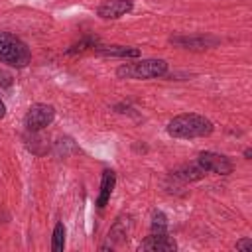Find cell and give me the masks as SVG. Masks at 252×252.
Instances as JSON below:
<instances>
[{"label": "cell", "mask_w": 252, "mask_h": 252, "mask_svg": "<svg viewBox=\"0 0 252 252\" xmlns=\"http://www.w3.org/2000/svg\"><path fill=\"white\" fill-rule=\"evenodd\" d=\"M167 134L171 138H183V140H191V138H205L211 136L215 126L209 118L195 114V112H187V114H179L175 118H171L167 122Z\"/></svg>", "instance_id": "cell-1"}, {"label": "cell", "mask_w": 252, "mask_h": 252, "mask_svg": "<svg viewBox=\"0 0 252 252\" xmlns=\"http://www.w3.org/2000/svg\"><path fill=\"white\" fill-rule=\"evenodd\" d=\"M0 61L10 65V67L24 69L32 61V51L14 33L0 32Z\"/></svg>", "instance_id": "cell-2"}, {"label": "cell", "mask_w": 252, "mask_h": 252, "mask_svg": "<svg viewBox=\"0 0 252 252\" xmlns=\"http://www.w3.org/2000/svg\"><path fill=\"white\" fill-rule=\"evenodd\" d=\"M167 73L165 59H142L134 63H124L116 69V77L120 79H158Z\"/></svg>", "instance_id": "cell-3"}, {"label": "cell", "mask_w": 252, "mask_h": 252, "mask_svg": "<svg viewBox=\"0 0 252 252\" xmlns=\"http://www.w3.org/2000/svg\"><path fill=\"white\" fill-rule=\"evenodd\" d=\"M53 120H55V108L45 102H35L28 108V112L24 116V126L30 132H39V130L47 128Z\"/></svg>", "instance_id": "cell-4"}, {"label": "cell", "mask_w": 252, "mask_h": 252, "mask_svg": "<svg viewBox=\"0 0 252 252\" xmlns=\"http://www.w3.org/2000/svg\"><path fill=\"white\" fill-rule=\"evenodd\" d=\"M197 163L201 165L205 173H217V175H228L234 169L232 161L226 156L215 154V152H201Z\"/></svg>", "instance_id": "cell-5"}, {"label": "cell", "mask_w": 252, "mask_h": 252, "mask_svg": "<svg viewBox=\"0 0 252 252\" xmlns=\"http://www.w3.org/2000/svg\"><path fill=\"white\" fill-rule=\"evenodd\" d=\"M134 8V0H104L96 8V16L102 20H118L130 14Z\"/></svg>", "instance_id": "cell-6"}, {"label": "cell", "mask_w": 252, "mask_h": 252, "mask_svg": "<svg viewBox=\"0 0 252 252\" xmlns=\"http://www.w3.org/2000/svg\"><path fill=\"white\" fill-rule=\"evenodd\" d=\"M138 248L152 250V252H173L177 248V242L167 232H150V236Z\"/></svg>", "instance_id": "cell-7"}, {"label": "cell", "mask_w": 252, "mask_h": 252, "mask_svg": "<svg viewBox=\"0 0 252 252\" xmlns=\"http://www.w3.org/2000/svg\"><path fill=\"white\" fill-rule=\"evenodd\" d=\"M171 43L185 47V49H207L219 43L217 37H209V35H181V37H171Z\"/></svg>", "instance_id": "cell-8"}, {"label": "cell", "mask_w": 252, "mask_h": 252, "mask_svg": "<svg viewBox=\"0 0 252 252\" xmlns=\"http://www.w3.org/2000/svg\"><path fill=\"white\" fill-rule=\"evenodd\" d=\"M94 53L102 55V57H122V59L140 57V49L138 47H130V45H96Z\"/></svg>", "instance_id": "cell-9"}, {"label": "cell", "mask_w": 252, "mask_h": 252, "mask_svg": "<svg viewBox=\"0 0 252 252\" xmlns=\"http://www.w3.org/2000/svg\"><path fill=\"white\" fill-rule=\"evenodd\" d=\"M114 185H116V173L112 169H106L102 171V179H100V193L96 197V207L102 209L108 201H110V195L114 191Z\"/></svg>", "instance_id": "cell-10"}, {"label": "cell", "mask_w": 252, "mask_h": 252, "mask_svg": "<svg viewBox=\"0 0 252 252\" xmlns=\"http://www.w3.org/2000/svg\"><path fill=\"white\" fill-rule=\"evenodd\" d=\"M130 228H132V220H130V217H126V219L120 217V219L112 224V228H110V232H108V238L122 242V240L130 234Z\"/></svg>", "instance_id": "cell-11"}, {"label": "cell", "mask_w": 252, "mask_h": 252, "mask_svg": "<svg viewBox=\"0 0 252 252\" xmlns=\"http://www.w3.org/2000/svg\"><path fill=\"white\" fill-rule=\"evenodd\" d=\"M65 248V224L59 220L53 228V236H51V250L53 252H61Z\"/></svg>", "instance_id": "cell-12"}, {"label": "cell", "mask_w": 252, "mask_h": 252, "mask_svg": "<svg viewBox=\"0 0 252 252\" xmlns=\"http://www.w3.org/2000/svg\"><path fill=\"white\" fill-rule=\"evenodd\" d=\"M152 232H167V217L161 211L152 213Z\"/></svg>", "instance_id": "cell-13"}, {"label": "cell", "mask_w": 252, "mask_h": 252, "mask_svg": "<svg viewBox=\"0 0 252 252\" xmlns=\"http://www.w3.org/2000/svg\"><path fill=\"white\" fill-rule=\"evenodd\" d=\"M89 47H96V39H93V37H87V39H83V41H79L77 45H73L67 53H77V51H85V49H89Z\"/></svg>", "instance_id": "cell-14"}, {"label": "cell", "mask_w": 252, "mask_h": 252, "mask_svg": "<svg viewBox=\"0 0 252 252\" xmlns=\"http://www.w3.org/2000/svg\"><path fill=\"white\" fill-rule=\"evenodd\" d=\"M236 250H252V240L250 238H242L236 242Z\"/></svg>", "instance_id": "cell-15"}, {"label": "cell", "mask_w": 252, "mask_h": 252, "mask_svg": "<svg viewBox=\"0 0 252 252\" xmlns=\"http://www.w3.org/2000/svg\"><path fill=\"white\" fill-rule=\"evenodd\" d=\"M6 116V104H4V100L0 98V120Z\"/></svg>", "instance_id": "cell-16"}, {"label": "cell", "mask_w": 252, "mask_h": 252, "mask_svg": "<svg viewBox=\"0 0 252 252\" xmlns=\"http://www.w3.org/2000/svg\"><path fill=\"white\" fill-rule=\"evenodd\" d=\"M244 158H246V159H250V158H252V150H250V148H246V150H244Z\"/></svg>", "instance_id": "cell-17"}]
</instances>
